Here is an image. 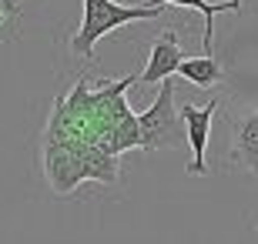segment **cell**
I'll return each instance as SVG.
<instances>
[{"label": "cell", "instance_id": "1", "mask_svg": "<svg viewBox=\"0 0 258 244\" xmlns=\"http://www.w3.org/2000/svg\"><path fill=\"white\" fill-rule=\"evenodd\" d=\"M158 14H161L158 4L124 7L117 0H84V20H81L77 34L71 37V50L84 60H94V47L104 34L124 27V24H134V20H154Z\"/></svg>", "mask_w": 258, "mask_h": 244}, {"label": "cell", "instance_id": "2", "mask_svg": "<svg viewBox=\"0 0 258 244\" xmlns=\"http://www.w3.org/2000/svg\"><path fill=\"white\" fill-rule=\"evenodd\" d=\"M141 127V147L144 150H161V147H178L184 141V121L181 111L174 107V84L171 77H164L158 84V97L148 111L138 114Z\"/></svg>", "mask_w": 258, "mask_h": 244}, {"label": "cell", "instance_id": "3", "mask_svg": "<svg viewBox=\"0 0 258 244\" xmlns=\"http://www.w3.org/2000/svg\"><path fill=\"white\" fill-rule=\"evenodd\" d=\"M184 121V141L191 147V160H188V174L195 178H205L208 174V164H205V150H208V137H211V121H215V111H218V97L208 101L205 107H195V104H184L178 107Z\"/></svg>", "mask_w": 258, "mask_h": 244}, {"label": "cell", "instance_id": "4", "mask_svg": "<svg viewBox=\"0 0 258 244\" xmlns=\"http://www.w3.org/2000/svg\"><path fill=\"white\" fill-rule=\"evenodd\" d=\"M184 60V50H181V40H178V34L174 30H164L161 37L151 44V54H148V64H144L141 70V80L144 87L151 84H161L164 77H171L174 70H178V64Z\"/></svg>", "mask_w": 258, "mask_h": 244}, {"label": "cell", "instance_id": "5", "mask_svg": "<svg viewBox=\"0 0 258 244\" xmlns=\"http://www.w3.org/2000/svg\"><path fill=\"white\" fill-rule=\"evenodd\" d=\"M231 164L258 174V107L231 121Z\"/></svg>", "mask_w": 258, "mask_h": 244}, {"label": "cell", "instance_id": "6", "mask_svg": "<svg viewBox=\"0 0 258 244\" xmlns=\"http://www.w3.org/2000/svg\"><path fill=\"white\" fill-rule=\"evenodd\" d=\"M158 7H188V10H198L205 17V37H201V47L205 54L215 50V17L218 14H241V4L245 0H221V4H211V0H151Z\"/></svg>", "mask_w": 258, "mask_h": 244}, {"label": "cell", "instance_id": "7", "mask_svg": "<svg viewBox=\"0 0 258 244\" xmlns=\"http://www.w3.org/2000/svg\"><path fill=\"white\" fill-rule=\"evenodd\" d=\"M174 74L184 77V80H188V84H195V87H208V91H211V87H218L221 80H225V64H221V60H215V54L184 57Z\"/></svg>", "mask_w": 258, "mask_h": 244}, {"label": "cell", "instance_id": "8", "mask_svg": "<svg viewBox=\"0 0 258 244\" xmlns=\"http://www.w3.org/2000/svg\"><path fill=\"white\" fill-rule=\"evenodd\" d=\"M17 24H20V4L0 0V44H4V40H14Z\"/></svg>", "mask_w": 258, "mask_h": 244}, {"label": "cell", "instance_id": "9", "mask_svg": "<svg viewBox=\"0 0 258 244\" xmlns=\"http://www.w3.org/2000/svg\"><path fill=\"white\" fill-rule=\"evenodd\" d=\"M14 4H24V0H14Z\"/></svg>", "mask_w": 258, "mask_h": 244}]
</instances>
